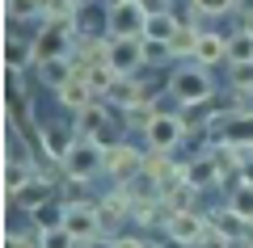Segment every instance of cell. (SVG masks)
<instances>
[{"label":"cell","instance_id":"1","mask_svg":"<svg viewBox=\"0 0 253 248\" xmlns=\"http://www.w3.org/2000/svg\"><path fill=\"white\" fill-rule=\"evenodd\" d=\"M97 173H106V147L101 143H93V139H81L68 156H63V177L68 181H93Z\"/></svg>","mask_w":253,"mask_h":248},{"label":"cell","instance_id":"2","mask_svg":"<svg viewBox=\"0 0 253 248\" xmlns=\"http://www.w3.org/2000/svg\"><path fill=\"white\" fill-rule=\"evenodd\" d=\"M169 93L181 101V106H199V101H211L215 97V84H211V76H207V68H181V71H173L169 76Z\"/></svg>","mask_w":253,"mask_h":248},{"label":"cell","instance_id":"3","mask_svg":"<svg viewBox=\"0 0 253 248\" xmlns=\"http://www.w3.org/2000/svg\"><path fill=\"white\" fill-rule=\"evenodd\" d=\"M144 156H148V151L131 147V143H114V147H106V177L114 181V185L139 177V173H144Z\"/></svg>","mask_w":253,"mask_h":248},{"label":"cell","instance_id":"4","mask_svg":"<svg viewBox=\"0 0 253 248\" xmlns=\"http://www.w3.org/2000/svg\"><path fill=\"white\" fill-rule=\"evenodd\" d=\"M148 13L139 9V0H126V4H110L106 13V30L110 38H144Z\"/></svg>","mask_w":253,"mask_h":248},{"label":"cell","instance_id":"5","mask_svg":"<svg viewBox=\"0 0 253 248\" xmlns=\"http://www.w3.org/2000/svg\"><path fill=\"white\" fill-rule=\"evenodd\" d=\"M93 211H97V227H101V236H114L118 227H126L131 223V198L123 194V189H110L106 198H97L93 202Z\"/></svg>","mask_w":253,"mask_h":248},{"label":"cell","instance_id":"6","mask_svg":"<svg viewBox=\"0 0 253 248\" xmlns=\"http://www.w3.org/2000/svg\"><path fill=\"white\" fill-rule=\"evenodd\" d=\"M144 135H148V147H156V151H173L190 131H186V122H181V114H165V109H161V114H156V122L148 126Z\"/></svg>","mask_w":253,"mask_h":248},{"label":"cell","instance_id":"7","mask_svg":"<svg viewBox=\"0 0 253 248\" xmlns=\"http://www.w3.org/2000/svg\"><path fill=\"white\" fill-rule=\"evenodd\" d=\"M63 227L72 231L81 244H89V240H97V236H101L93 202H63Z\"/></svg>","mask_w":253,"mask_h":248},{"label":"cell","instance_id":"8","mask_svg":"<svg viewBox=\"0 0 253 248\" xmlns=\"http://www.w3.org/2000/svg\"><path fill=\"white\" fill-rule=\"evenodd\" d=\"M34 177H38V160H21L13 151V139H9V151H4V202H13L17 189L30 185Z\"/></svg>","mask_w":253,"mask_h":248},{"label":"cell","instance_id":"9","mask_svg":"<svg viewBox=\"0 0 253 248\" xmlns=\"http://www.w3.org/2000/svg\"><path fill=\"white\" fill-rule=\"evenodd\" d=\"M110 68L118 76H135L144 68V38H110Z\"/></svg>","mask_w":253,"mask_h":248},{"label":"cell","instance_id":"10","mask_svg":"<svg viewBox=\"0 0 253 248\" xmlns=\"http://www.w3.org/2000/svg\"><path fill=\"white\" fill-rule=\"evenodd\" d=\"M38 139H42V151L46 160H55V164H63V156L76 147V126H63V122H42L38 126Z\"/></svg>","mask_w":253,"mask_h":248},{"label":"cell","instance_id":"11","mask_svg":"<svg viewBox=\"0 0 253 248\" xmlns=\"http://www.w3.org/2000/svg\"><path fill=\"white\" fill-rule=\"evenodd\" d=\"M203 227H207V214H199V211H173L169 223H165V236L177 240V244H186V248H194V240L203 236Z\"/></svg>","mask_w":253,"mask_h":248},{"label":"cell","instance_id":"12","mask_svg":"<svg viewBox=\"0 0 253 248\" xmlns=\"http://www.w3.org/2000/svg\"><path fill=\"white\" fill-rule=\"evenodd\" d=\"M106 97H110V106H114V109H131V106H139V101H156L152 89H148L144 80H135V76H118L114 89H110Z\"/></svg>","mask_w":253,"mask_h":248},{"label":"cell","instance_id":"13","mask_svg":"<svg viewBox=\"0 0 253 248\" xmlns=\"http://www.w3.org/2000/svg\"><path fill=\"white\" fill-rule=\"evenodd\" d=\"M46 202H55V181H46V177H34L30 185H21L17 189V198H13L9 206H21V211H42Z\"/></svg>","mask_w":253,"mask_h":248},{"label":"cell","instance_id":"14","mask_svg":"<svg viewBox=\"0 0 253 248\" xmlns=\"http://www.w3.org/2000/svg\"><path fill=\"white\" fill-rule=\"evenodd\" d=\"M194 59H199V68H219V63H228V38L215 34V30H203L199 46H194Z\"/></svg>","mask_w":253,"mask_h":248},{"label":"cell","instance_id":"15","mask_svg":"<svg viewBox=\"0 0 253 248\" xmlns=\"http://www.w3.org/2000/svg\"><path fill=\"white\" fill-rule=\"evenodd\" d=\"M110 118H114V114H110V106H101V97H97L93 106H84L81 114H76V131H81L84 139H97V135H106L110 126H114Z\"/></svg>","mask_w":253,"mask_h":248},{"label":"cell","instance_id":"16","mask_svg":"<svg viewBox=\"0 0 253 248\" xmlns=\"http://www.w3.org/2000/svg\"><path fill=\"white\" fill-rule=\"evenodd\" d=\"M144 173H148V177H156L161 185H169V181H181V177H186V169H181L177 160H169V151H156V147H148ZM161 194H165V189H161Z\"/></svg>","mask_w":253,"mask_h":248},{"label":"cell","instance_id":"17","mask_svg":"<svg viewBox=\"0 0 253 248\" xmlns=\"http://www.w3.org/2000/svg\"><path fill=\"white\" fill-rule=\"evenodd\" d=\"M181 169H186V181H190V185H199V189H207V185H215V181H224V177H219V164L211 160V151L190 156Z\"/></svg>","mask_w":253,"mask_h":248},{"label":"cell","instance_id":"18","mask_svg":"<svg viewBox=\"0 0 253 248\" xmlns=\"http://www.w3.org/2000/svg\"><path fill=\"white\" fill-rule=\"evenodd\" d=\"M55 101H59L63 109H76V114H81L84 106H93V101H97V93L89 89V80H84V76H72L59 93H55Z\"/></svg>","mask_w":253,"mask_h":248},{"label":"cell","instance_id":"19","mask_svg":"<svg viewBox=\"0 0 253 248\" xmlns=\"http://www.w3.org/2000/svg\"><path fill=\"white\" fill-rule=\"evenodd\" d=\"M118 189L131 198V211H135V206H144V202H161V189H165V185H161L156 177H148V173H139V177L123 181Z\"/></svg>","mask_w":253,"mask_h":248},{"label":"cell","instance_id":"20","mask_svg":"<svg viewBox=\"0 0 253 248\" xmlns=\"http://www.w3.org/2000/svg\"><path fill=\"white\" fill-rule=\"evenodd\" d=\"M161 202L169 206V211H199V185H190L186 177L181 181H169L161 194Z\"/></svg>","mask_w":253,"mask_h":248},{"label":"cell","instance_id":"21","mask_svg":"<svg viewBox=\"0 0 253 248\" xmlns=\"http://www.w3.org/2000/svg\"><path fill=\"white\" fill-rule=\"evenodd\" d=\"M211 223H215L219 231H224L228 240H232V244H241V240H249L253 236V223L249 219H241V214L232 211V206H224V211H215V214H207Z\"/></svg>","mask_w":253,"mask_h":248},{"label":"cell","instance_id":"22","mask_svg":"<svg viewBox=\"0 0 253 248\" xmlns=\"http://www.w3.org/2000/svg\"><path fill=\"white\" fill-rule=\"evenodd\" d=\"M72 76H76V68H72V59H68V55H63V59H42V63H38V80H42L51 93H59Z\"/></svg>","mask_w":253,"mask_h":248},{"label":"cell","instance_id":"23","mask_svg":"<svg viewBox=\"0 0 253 248\" xmlns=\"http://www.w3.org/2000/svg\"><path fill=\"white\" fill-rule=\"evenodd\" d=\"M156 114H161L156 101H139V106H131V109H118V118H123L126 131H148V126L156 122Z\"/></svg>","mask_w":253,"mask_h":248},{"label":"cell","instance_id":"24","mask_svg":"<svg viewBox=\"0 0 253 248\" xmlns=\"http://www.w3.org/2000/svg\"><path fill=\"white\" fill-rule=\"evenodd\" d=\"M199 34H203L199 26L181 21V26H177V34H173V42H169V55H173V59H194V46H199Z\"/></svg>","mask_w":253,"mask_h":248},{"label":"cell","instance_id":"25","mask_svg":"<svg viewBox=\"0 0 253 248\" xmlns=\"http://www.w3.org/2000/svg\"><path fill=\"white\" fill-rule=\"evenodd\" d=\"M26 63H38L34 59V42H26V38H4V68L21 71Z\"/></svg>","mask_w":253,"mask_h":248},{"label":"cell","instance_id":"26","mask_svg":"<svg viewBox=\"0 0 253 248\" xmlns=\"http://www.w3.org/2000/svg\"><path fill=\"white\" fill-rule=\"evenodd\" d=\"M76 76H84V80H89V89L97 93V97H106V93L114 89L118 71L110 68V63H89V68H84V71H76Z\"/></svg>","mask_w":253,"mask_h":248},{"label":"cell","instance_id":"27","mask_svg":"<svg viewBox=\"0 0 253 248\" xmlns=\"http://www.w3.org/2000/svg\"><path fill=\"white\" fill-rule=\"evenodd\" d=\"M177 26H181V17H173V13H165V17H148L144 38H148V42H173Z\"/></svg>","mask_w":253,"mask_h":248},{"label":"cell","instance_id":"28","mask_svg":"<svg viewBox=\"0 0 253 248\" xmlns=\"http://www.w3.org/2000/svg\"><path fill=\"white\" fill-rule=\"evenodd\" d=\"M228 206H232L241 219H249V223H253V185H249V181H236V185H232V198H228Z\"/></svg>","mask_w":253,"mask_h":248},{"label":"cell","instance_id":"29","mask_svg":"<svg viewBox=\"0 0 253 248\" xmlns=\"http://www.w3.org/2000/svg\"><path fill=\"white\" fill-rule=\"evenodd\" d=\"M228 63H253V38L245 30H236L228 38Z\"/></svg>","mask_w":253,"mask_h":248},{"label":"cell","instance_id":"30","mask_svg":"<svg viewBox=\"0 0 253 248\" xmlns=\"http://www.w3.org/2000/svg\"><path fill=\"white\" fill-rule=\"evenodd\" d=\"M228 89L253 93V63H228Z\"/></svg>","mask_w":253,"mask_h":248},{"label":"cell","instance_id":"31","mask_svg":"<svg viewBox=\"0 0 253 248\" xmlns=\"http://www.w3.org/2000/svg\"><path fill=\"white\" fill-rule=\"evenodd\" d=\"M38 244L42 248H76L81 240H76L68 227H46V231H38Z\"/></svg>","mask_w":253,"mask_h":248},{"label":"cell","instance_id":"32","mask_svg":"<svg viewBox=\"0 0 253 248\" xmlns=\"http://www.w3.org/2000/svg\"><path fill=\"white\" fill-rule=\"evenodd\" d=\"M194 248H232V240H228V236H224V231H219V227H215V223H211V219H207V227H203V236H199V240H194Z\"/></svg>","mask_w":253,"mask_h":248},{"label":"cell","instance_id":"33","mask_svg":"<svg viewBox=\"0 0 253 248\" xmlns=\"http://www.w3.org/2000/svg\"><path fill=\"white\" fill-rule=\"evenodd\" d=\"M190 9L199 13V17H219V13L236 9V0H190Z\"/></svg>","mask_w":253,"mask_h":248},{"label":"cell","instance_id":"34","mask_svg":"<svg viewBox=\"0 0 253 248\" xmlns=\"http://www.w3.org/2000/svg\"><path fill=\"white\" fill-rule=\"evenodd\" d=\"M169 42H148L144 38V68H156V63H169Z\"/></svg>","mask_w":253,"mask_h":248},{"label":"cell","instance_id":"35","mask_svg":"<svg viewBox=\"0 0 253 248\" xmlns=\"http://www.w3.org/2000/svg\"><path fill=\"white\" fill-rule=\"evenodd\" d=\"M4 248H42L38 244V231H4Z\"/></svg>","mask_w":253,"mask_h":248},{"label":"cell","instance_id":"36","mask_svg":"<svg viewBox=\"0 0 253 248\" xmlns=\"http://www.w3.org/2000/svg\"><path fill=\"white\" fill-rule=\"evenodd\" d=\"M139 9L148 17H165V13H173V0H139Z\"/></svg>","mask_w":253,"mask_h":248},{"label":"cell","instance_id":"37","mask_svg":"<svg viewBox=\"0 0 253 248\" xmlns=\"http://www.w3.org/2000/svg\"><path fill=\"white\" fill-rule=\"evenodd\" d=\"M84 248H114V240H101V236H97V240H89Z\"/></svg>","mask_w":253,"mask_h":248},{"label":"cell","instance_id":"38","mask_svg":"<svg viewBox=\"0 0 253 248\" xmlns=\"http://www.w3.org/2000/svg\"><path fill=\"white\" fill-rule=\"evenodd\" d=\"M236 9H241L245 17H253V0H236Z\"/></svg>","mask_w":253,"mask_h":248},{"label":"cell","instance_id":"39","mask_svg":"<svg viewBox=\"0 0 253 248\" xmlns=\"http://www.w3.org/2000/svg\"><path fill=\"white\" fill-rule=\"evenodd\" d=\"M245 34H249V38H253V17H245Z\"/></svg>","mask_w":253,"mask_h":248},{"label":"cell","instance_id":"40","mask_svg":"<svg viewBox=\"0 0 253 248\" xmlns=\"http://www.w3.org/2000/svg\"><path fill=\"white\" fill-rule=\"evenodd\" d=\"M68 4H72V9H84V4H89V0H68Z\"/></svg>","mask_w":253,"mask_h":248},{"label":"cell","instance_id":"41","mask_svg":"<svg viewBox=\"0 0 253 248\" xmlns=\"http://www.w3.org/2000/svg\"><path fill=\"white\" fill-rule=\"evenodd\" d=\"M110 4H126V0H110Z\"/></svg>","mask_w":253,"mask_h":248}]
</instances>
